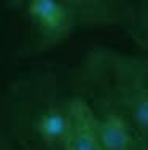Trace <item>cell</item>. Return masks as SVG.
Listing matches in <instances>:
<instances>
[{"mask_svg": "<svg viewBox=\"0 0 148 150\" xmlns=\"http://www.w3.org/2000/svg\"><path fill=\"white\" fill-rule=\"evenodd\" d=\"M76 93L94 109L123 117L148 150V59L112 48H94L76 74Z\"/></svg>", "mask_w": 148, "mask_h": 150, "instance_id": "cell-1", "label": "cell"}, {"mask_svg": "<svg viewBox=\"0 0 148 150\" xmlns=\"http://www.w3.org/2000/svg\"><path fill=\"white\" fill-rule=\"evenodd\" d=\"M72 94L61 90L53 74L21 80L10 90V136L22 149L65 150Z\"/></svg>", "mask_w": 148, "mask_h": 150, "instance_id": "cell-2", "label": "cell"}, {"mask_svg": "<svg viewBox=\"0 0 148 150\" xmlns=\"http://www.w3.org/2000/svg\"><path fill=\"white\" fill-rule=\"evenodd\" d=\"M26 8L40 50L64 43L78 26L73 11L62 0H26Z\"/></svg>", "mask_w": 148, "mask_h": 150, "instance_id": "cell-3", "label": "cell"}, {"mask_svg": "<svg viewBox=\"0 0 148 150\" xmlns=\"http://www.w3.org/2000/svg\"><path fill=\"white\" fill-rule=\"evenodd\" d=\"M65 150H102L99 117L86 98L75 93L70 98Z\"/></svg>", "mask_w": 148, "mask_h": 150, "instance_id": "cell-4", "label": "cell"}, {"mask_svg": "<svg viewBox=\"0 0 148 150\" xmlns=\"http://www.w3.org/2000/svg\"><path fill=\"white\" fill-rule=\"evenodd\" d=\"M94 110L99 117V139L102 150H147L143 139L123 117L110 110Z\"/></svg>", "mask_w": 148, "mask_h": 150, "instance_id": "cell-5", "label": "cell"}, {"mask_svg": "<svg viewBox=\"0 0 148 150\" xmlns=\"http://www.w3.org/2000/svg\"><path fill=\"white\" fill-rule=\"evenodd\" d=\"M73 11L78 24L112 26L123 19L118 0H62Z\"/></svg>", "mask_w": 148, "mask_h": 150, "instance_id": "cell-6", "label": "cell"}, {"mask_svg": "<svg viewBox=\"0 0 148 150\" xmlns=\"http://www.w3.org/2000/svg\"><path fill=\"white\" fill-rule=\"evenodd\" d=\"M131 35L143 50L148 53V0L139 8L131 21Z\"/></svg>", "mask_w": 148, "mask_h": 150, "instance_id": "cell-7", "label": "cell"}, {"mask_svg": "<svg viewBox=\"0 0 148 150\" xmlns=\"http://www.w3.org/2000/svg\"><path fill=\"white\" fill-rule=\"evenodd\" d=\"M0 139H2V137H0Z\"/></svg>", "mask_w": 148, "mask_h": 150, "instance_id": "cell-8", "label": "cell"}]
</instances>
